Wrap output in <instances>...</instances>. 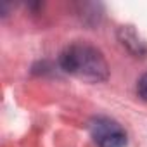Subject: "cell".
<instances>
[{
    "label": "cell",
    "mask_w": 147,
    "mask_h": 147,
    "mask_svg": "<svg viewBox=\"0 0 147 147\" xmlns=\"http://www.w3.org/2000/svg\"><path fill=\"white\" fill-rule=\"evenodd\" d=\"M59 64L66 73L88 83H102L109 78V66L104 54L85 42L67 45L59 57Z\"/></svg>",
    "instance_id": "1"
},
{
    "label": "cell",
    "mask_w": 147,
    "mask_h": 147,
    "mask_svg": "<svg viewBox=\"0 0 147 147\" xmlns=\"http://www.w3.org/2000/svg\"><path fill=\"white\" fill-rule=\"evenodd\" d=\"M88 130L97 147H126L128 144L123 126L107 116H97L90 119Z\"/></svg>",
    "instance_id": "2"
},
{
    "label": "cell",
    "mask_w": 147,
    "mask_h": 147,
    "mask_svg": "<svg viewBox=\"0 0 147 147\" xmlns=\"http://www.w3.org/2000/svg\"><path fill=\"white\" fill-rule=\"evenodd\" d=\"M121 33H123V43H126L128 47H130V43H133V45H135V54H145V47H144V43L138 40V36H137V33H135L133 30L123 28Z\"/></svg>",
    "instance_id": "3"
},
{
    "label": "cell",
    "mask_w": 147,
    "mask_h": 147,
    "mask_svg": "<svg viewBox=\"0 0 147 147\" xmlns=\"http://www.w3.org/2000/svg\"><path fill=\"white\" fill-rule=\"evenodd\" d=\"M137 92H138V95H140L144 100H147V75H144V76L138 80V83H137Z\"/></svg>",
    "instance_id": "4"
}]
</instances>
